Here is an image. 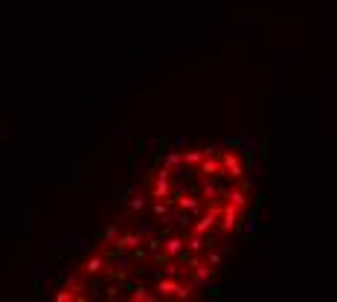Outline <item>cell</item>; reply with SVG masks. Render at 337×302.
I'll return each instance as SVG.
<instances>
[{
    "instance_id": "obj_1",
    "label": "cell",
    "mask_w": 337,
    "mask_h": 302,
    "mask_svg": "<svg viewBox=\"0 0 337 302\" xmlns=\"http://www.w3.org/2000/svg\"><path fill=\"white\" fill-rule=\"evenodd\" d=\"M250 198V163L236 145H186L151 166L125 218L180 250L224 265Z\"/></svg>"
},
{
    "instance_id": "obj_2",
    "label": "cell",
    "mask_w": 337,
    "mask_h": 302,
    "mask_svg": "<svg viewBox=\"0 0 337 302\" xmlns=\"http://www.w3.org/2000/svg\"><path fill=\"white\" fill-rule=\"evenodd\" d=\"M218 270V262L166 244L122 218L64 279L55 297L105 302L192 300L212 285Z\"/></svg>"
}]
</instances>
